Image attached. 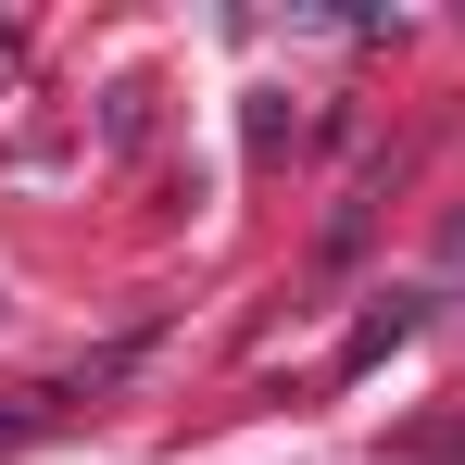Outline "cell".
<instances>
[{"instance_id":"obj_1","label":"cell","mask_w":465,"mask_h":465,"mask_svg":"<svg viewBox=\"0 0 465 465\" xmlns=\"http://www.w3.org/2000/svg\"><path fill=\"white\" fill-rule=\"evenodd\" d=\"M402 340H415V302L365 314V327H352V352H340V378H365V365H378V352H402Z\"/></svg>"}]
</instances>
